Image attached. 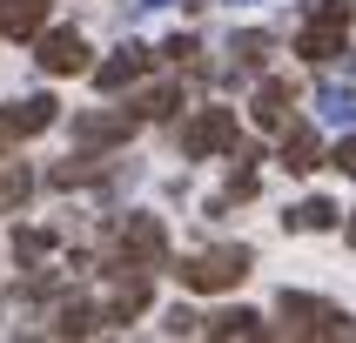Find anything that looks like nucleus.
I'll list each match as a JSON object with an SVG mask.
<instances>
[{
    "mask_svg": "<svg viewBox=\"0 0 356 343\" xmlns=\"http://www.w3.org/2000/svg\"><path fill=\"white\" fill-rule=\"evenodd\" d=\"M161 256H168V229L155 216H141V209L115 216V229H108V262L115 269H155Z\"/></svg>",
    "mask_w": 356,
    "mask_h": 343,
    "instance_id": "nucleus-1",
    "label": "nucleus"
},
{
    "mask_svg": "<svg viewBox=\"0 0 356 343\" xmlns=\"http://www.w3.org/2000/svg\"><path fill=\"white\" fill-rule=\"evenodd\" d=\"M249 249L242 242H222V249H195V256H181L175 262V276H181V289H202V296H216V289H236L242 276H249Z\"/></svg>",
    "mask_w": 356,
    "mask_h": 343,
    "instance_id": "nucleus-2",
    "label": "nucleus"
},
{
    "mask_svg": "<svg viewBox=\"0 0 356 343\" xmlns=\"http://www.w3.org/2000/svg\"><path fill=\"white\" fill-rule=\"evenodd\" d=\"M276 317L289 323V337H356L350 310H337V303H323V296H302V289H282Z\"/></svg>",
    "mask_w": 356,
    "mask_h": 343,
    "instance_id": "nucleus-3",
    "label": "nucleus"
},
{
    "mask_svg": "<svg viewBox=\"0 0 356 343\" xmlns=\"http://www.w3.org/2000/svg\"><path fill=\"white\" fill-rule=\"evenodd\" d=\"M350 20H356L350 0H316V14L302 20V34H296V54L309 61V67L337 61V54H343V40H350Z\"/></svg>",
    "mask_w": 356,
    "mask_h": 343,
    "instance_id": "nucleus-4",
    "label": "nucleus"
},
{
    "mask_svg": "<svg viewBox=\"0 0 356 343\" xmlns=\"http://www.w3.org/2000/svg\"><path fill=\"white\" fill-rule=\"evenodd\" d=\"M236 108H202L195 121H181V155L202 161V155H236Z\"/></svg>",
    "mask_w": 356,
    "mask_h": 343,
    "instance_id": "nucleus-5",
    "label": "nucleus"
},
{
    "mask_svg": "<svg viewBox=\"0 0 356 343\" xmlns=\"http://www.w3.org/2000/svg\"><path fill=\"white\" fill-rule=\"evenodd\" d=\"M54 115H60V101H54V95H27V101H7V108H0V155H7L14 141L40 135V128H54Z\"/></svg>",
    "mask_w": 356,
    "mask_h": 343,
    "instance_id": "nucleus-6",
    "label": "nucleus"
},
{
    "mask_svg": "<svg viewBox=\"0 0 356 343\" xmlns=\"http://www.w3.org/2000/svg\"><path fill=\"white\" fill-rule=\"evenodd\" d=\"M34 61H40V74H88V40L74 27H54V34L34 40Z\"/></svg>",
    "mask_w": 356,
    "mask_h": 343,
    "instance_id": "nucleus-7",
    "label": "nucleus"
},
{
    "mask_svg": "<svg viewBox=\"0 0 356 343\" xmlns=\"http://www.w3.org/2000/svg\"><path fill=\"white\" fill-rule=\"evenodd\" d=\"M148 67H155V54H148L141 40H128V47H115V54L95 67V88H101V95H121V88H135Z\"/></svg>",
    "mask_w": 356,
    "mask_h": 343,
    "instance_id": "nucleus-8",
    "label": "nucleus"
},
{
    "mask_svg": "<svg viewBox=\"0 0 356 343\" xmlns=\"http://www.w3.org/2000/svg\"><path fill=\"white\" fill-rule=\"evenodd\" d=\"M141 121L121 108V115H74V141L81 148H115V141H128Z\"/></svg>",
    "mask_w": 356,
    "mask_h": 343,
    "instance_id": "nucleus-9",
    "label": "nucleus"
},
{
    "mask_svg": "<svg viewBox=\"0 0 356 343\" xmlns=\"http://www.w3.org/2000/svg\"><path fill=\"white\" fill-rule=\"evenodd\" d=\"M316 161H330L316 128H309V121H289V128H282V168H289V175H309Z\"/></svg>",
    "mask_w": 356,
    "mask_h": 343,
    "instance_id": "nucleus-10",
    "label": "nucleus"
},
{
    "mask_svg": "<svg viewBox=\"0 0 356 343\" xmlns=\"http://www.w3.org/2000/svg\"><path fill=\"white\" fill-rule=\"evenodd\" d=\"M289 101H296V88L289 81H262L256 88V101H249V115H256V128H289Z\"/></svg>",
    "mask_w": 356,
    "mask_h": 343,
    "instance_id": "nucleus-11",
    "label": "nucleus"
},
{
    "mask_svg": "<svg viewBox=\"0 0 356 343\" xmlns=\"http://www.w3.org/2000/svg\"><path fill=\"white\" fill-rule=\"evenodd\" d=\"M47 27V0H0V34L7 40H34Z\"/></svg>",
    "mask_w": 356,
    "mask_h": 343,
    "instance_id": "nucleus-12",
    "label": "nucleus"
},
{
    "mask_svg": "<svg viewBox=\"0 0 356 343\" xmlns=\"http://www.w3.org/2000/svg\"><path fill=\"white\" fill-rule=\"evenodd\" d=\"M316 121H330V128H356V88L323 81V88H316Z\"/></svg>",
    "mask_w": 356,
    "mask_h": 343,
    "instance_id": "nucleus-13",
    "label": "nucleus"
},
{
    "mask_svg": "<svg viewBox=\"0 0 356 343\" xmlns=\"http://www.w3.org/2000/svg\"><path fill=\"white\" fill-rule=\"evenodd\" d=\"M88 182H108V168H101V161L88 155V148H81V155H67V161H54V168H47V189H88Z\"/></svg>",
    "mask_w": 356,
    "mask_h": 343,
    "instance_id": "nucleus-14",
    "label": "nucleus"
},
{
    "mask_svg": "<svg viewBox=\"0 0 356 343\" xmlns=\"http://www.w3.org/2000/svg\"><path fill=\"white\" fill-rule=\"evenodd\" d=\"M175 108H181V88H175V81H161V88H141V95L128 101V115H135V121H168Z\"/></svg>",
    "mask_w": 356,
    "mask_h": 343,
    "instance_id": "nucleus-15",
    "label": "nucleus"
},
{
    "mask_svg": "<svg viewBox=\"0 0 356 343\" xmlns=\"http://www.w3.org/2000/svg\"><path fill=\"white\" fill-rule=\"evenodd\" d=\"M202 330H209L216 343H236V337H262V317L256 310H222V317H209Z\"/></svg>",
    "mask_w": 356,
    "mask_h": 343,
    "instance_id": "nucleus-16",
    "label": "nucleus"
},
{
    "mask_svg": "<svg viewBox=\"0 0 356 343\" xmlns=\"http://www.w3.org/2000/svg\"><path fill=\"white\" fill-rule=\"evenodd\" d=\"M34 196V168L27 161H0V209H20Z\"/></svg>",
    "mask_w": 356,
    "mask_h": 343,
    "instance_id": "nucleus-17",
    "label": "nucleus"
},
{
    "mask_svg": "<svg viewBox=\"0 0 356 343\" xmlns=\"http://www.w3.org/2000/svg\"><path fill=\"white\" fill-rule=\"evenodd\" d=\"M269 47H276V40H269V34H256V27L229 34V54H236V67H262V61H269Z\"/></svg>",
    "mask_w": 356,
    "mask_h": 343,
    "instance_id": "nucleus-18",
    "label": "nucleus"
},
{
    "mask_svg": "<svg viewBox=\"0 0 356 343\" xmlns=\"http://www.w3.org/2000/svg\"><path fill=\"white\" fill-rule=\"evenodd\" d=\"M289 229H337V202H323V196L296 202L289 209Z\"/></svg>",
    "mask_w": 356,
    "mask_h": 343,
    "instance_id": "nucleus-19",
    "label": "nucleus"
},
{
    "mask_svg": "<svg viewBox=\"0 0 356 343\" xmlns=\"http://www.w3.org/2000/svg\"><path fill=\"white\" fill-rule=\"evenodd\" d=\"M54 330H60V337H88V330H101V310H88V303H67V310L54 317Z\"/></svg>",
    "mask_w": 356,
    "mask_h": 343,
    "instance_id": "nucleus-20",
    "label": "nucleus"
},
{
    "mask_svg": "<svg viewBox=\"0 0 356 343\" xmlns=\"http://www.w3.org/2000/svg\"><path fill=\"white\" fill-rule=\"evenodd\" d=\"M47 249H54V236H47V229H34V222H27V229H14V256H20V262H40Z\"/></svg>",
    "mask_w": 356,
    "mask_h": 343,
    "instance_id": "nucleus-21",
    "label": "nucleus"
},
{
    "mask_svg": "<svg viewBox=\"0 0 356 343\" xmlns=\"http://www.w3.org/2000/svg\"><path fill=\"white\" fill-rule=\"evenodd\" d=\"M236 161H242V155H236ZM249 196H256V168L242 161L236 175H229V202H249Z\"/></svg>",
    "mask_w": 356,
    "mask_h": 343,
    "instance_id": "nucleus-22",
    "label": "nucleus"
},
{
    "mask_svg": "<svg viewBox=\"0 0 356 343\" xmlns=\"http://www.w3.org/2000/svg\"><path fill=\"white\" fill-rule=\"evenodd\" d=\"M161 330H168V337H195L202 317H195V310H168V323H161Z\"/></svg>",
    "mask_w": 356,
    "mask_h": 343,
    "instance_id": "nucleus-23",
    "label": "nucleus"
},
{
    "mask_svg": "<svg viewBox=\"0 0 356 343\" xmlns=\"http://www.w3.org/2000/svg\"><path fill=\"white\" fill-rule=\"evenodd\" d=\"M330 168H343V175H356V128L337 141V155H330Z\"/></svg>",
    "mask_w": 356,
    "mask_h": 343,
    "instance_id": "nucleus-24",
    "label": "nucleus"
},
{
    "mask_svg": "<svg viewBox=\"0 0 356 343\" xmlns=\"http://www.w3.org/2000/svg\"><path fill=\"white\" fill-rule=\"evenodd\" d=\"M161 61H195V34H175L168 47H161Z\"/></svg>",
    "mask_w": 356,
    "mask_h": 343,
    "instance_id": "nucleus-25",
    "label": "nucleus"
},
{
    "mask_svg": "<svg viewBox=\"0 0 356 343\" xmlns=\"http://www.w3.org/2000/svg\"><path fill=\"white\" fill-rule=\"evenodd\" d=\"M135 7H168V0H135Z\"/></svg>",
    "mask_w": 356,
    "mask_h": 343,
    "instance_id": "nucleus-26",
    "label": "nucleus"
},
{
    "mask_svg": "<svg viewBox=\"0 0 356 343\" xmlns=\"http://www.w3.org/2000/svg\"><path fill=\"white\" fill-rule=\"evenodd\" d=\"M350 242H356V216H350Z\"/></svg>",
    "mask_w": 356,
    "mask_h": 343,
    "instance_id": "nucleus-27",
    "label": "nucleus"
},
{
    "mask_svg": "<svg viewBox=\"0 0 356 343\" xmlns=\"http://www.w3.org/2000/svg\"><path fill=\"white\" fill-rule=\"evenodd\" d=\"M350 81H356V61H350Z\"/></svg>",
    "mask_w": 356,
    "mask_h": 343,
    "instance_id": "nucleus-28",
    "label": "nucleus"
},
{
    "mask_svg": "<svg viewBox=\"0 0 356 343\" xmlns=\"http://www.w3.org/2000/svg\"><path fill=\"white\" fill-rule=\"evenodd\" d=\"M229 7H242V0H229Z\"/></svg>",
    "mask_w": 356,
    "mask_h": 343,
    "instance_id": "nucleus-29",
    "label": "nucleus"
}]
</instances>
